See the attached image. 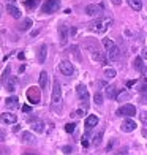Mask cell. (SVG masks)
<instances>
[{"mask_svg": "<svg viewBox=\"0 0 147 155\" xmlns=\"http://www.w3.org/2000/svg\"><path fill=\"white\" fill-rule=\"evenodd\" d=\"M133 68L135 70H142V59L141 57H135V60H133Z\"/></svg>", "mask_w": 147, "mask_h": 155, "instance_id": "26", "label": "cell"}, {"mask_svg": "<svg viewBox=\"0 0 147 155\" xmlns=\"http://www.w3.org/2000/svg\"><path fill=\"white\" fill-rule=\"evenodd\" d=\"M103 46H104V49H106V54H108V57L111 60H117L119 57H120V49L117 48V45L113 40L103 38Z\"/></svg>", "mask_w": 147, "mask_h": 155, "instance_id": "2", "label": "cell"}, {"mask_svg": "<svg viewBox=\"0 0 147 155\" xmlns=\"http://www.w3.org/2000/svg\"><path fill=\"white\" fill-rule=\"evenodd\" d=\"M111 24H113V19H109V18H104V19H96L95 22L90 24V30L95 32V33H104L109 27Z\"/></svg>", "mask_w": 147, "mask_h": 155, "instance_id": "3", "label": "cell"}, {"mask_svg": "<svg viewBox=\"0 0 147 155\" xmlns=\"http://www.w3.org/2000/svg\"><path fill=\"white\" fill-rule=\"evenodd\" d=\"M86 13L89 16H101L103 15V6L96 3H90L86 6Z\"/></svg>", "mask_w": 147, "mask_h": 155, "instance_id": "8", "label": "cell"}, {"mask_svg": "<svg viewBox=\"0 0 147 155\" xmlns=\"http://www.w3.org/2000/svg\"><path fill=\"white\" fill-rule=\"evenodd\" d=\"M136 122L135 120H131V119H127V120H123L122 122V131H125V133H131V131H135L136 130Z\"/></svg>", "mask_w": 147, "mask_h": 155, "instance_id": "11", "label": "cell"}, {"mask_svg": "<svg viewBox=\"0 0 147 155\" xmlns=\"http://www.w3.org/2000/svg\"><path fill=\"white\" fill-rule=\"evenodd\" d=\"M141 71H142V76H141V78H142V81H144V82H147V68H145V67H142Z\"/></svg>", "mask_w": 147, "mask_h": 155, "instance_id": "35", "label": "cell"}, {"mask_svg": "<svg viewBox=\"0 0 147 155\" xmlns=\"http://www.w3.org/2000/svg\"><path fill=\"white\" fill-rule=\"evenodd\" d=\"M59 70H60V73L64 74V76H71V74L74 73L73 63H71V62H68V60H62V62H60V65H59Z\"/></svg>", "mask_w": 147, "mask_h": 155, "instance_id": "7", "label": "cell"}, {"mask_svg": "<svg viewBox=\"0 0 147 155\" xmlns=\"http://www.w3.org/2000/svg\"><path fill=\"white\" fill-rule=\"evenodd\" d=\"M18 57H19L21 60H24V59H25V55H24L22 52H19V54H18Z\"/></svg>", "mask_w": 147, "mask_h": 155, "instance_id": "47", "label": "cell"}, {"mask_svg": "<svg viewBox=\"0 0 147 155\" xmlns=\"http://www.w3.org/2000/svg\"><path fill=\"white\" fill-rule=\"evenodd\" d=\"M93 101H95V104H101L103 103V95L100 92H96L95 97H93Z\"/></svg>", "mask_w": 147, "mask_h": 155, "instance_id": "32", "label": "cell"}, {"mask_svg": "<svg viewBox=\"0 0 147 155\" xmlns=\"http://www.w3.org/2000/svg\"><path fill=\"white\" fill-rule=\"evenodd\" d=\"M136 114V108L133 106V104L127 103V104H123V106H120L117 109V116H123V117H133Z\"/></svg>", "mask_w": 147, "mask_h": 155, "instance_id": "6", "label": "cell"}, {"mask_svg": "<svg viewBox=\"0 0 147 155\" xmlns=\"http://www.w3.org/2000/svg\"><path fill=\"white\" fill-rule=\"evenodd\" d=\"M116 155H128V152H127V149H123V150H119Z\"/></svg>", "mask_w": 147, "mask_h": 155, "instance_id": "43", "label": "cell"}, {"mask_svg": "<svg viewBox=\"0 0 147 155\" xmlns=\"http://www.w3.org/2000/svg\"><path fill=\"white\" fill-rule=\"evenodd\" d=\"M0 119H2V122H3V124H8V125L18 122V116H16V114H13V112H3Z\"/></svg>", "mask_w": 147, "mask_h": 155, "instance_id": "12", "label": "cell"}, {"mask_svg": "<svg viewBox=\"0 0 147 155\" xmlns=\"http://www.w3.org/2000/svg\"><path fill=\"white\" fill-rule=\"evenodd\" d=\"M113 3H114V5H120L122 0H113Z\"/></svg>", "mask_w": 147, "mask_h": 155, "instance_id": "48", "label": "cell"}, {"mask_svg": "<svg viewBox=\"0 0 147 155\" xmlns=\"http://www.w3.org/2000/svg\"><path fill=\"white\" fill-rule=\"evenodd\" d=\"M24 155H35V153H24Z\"/></svg>", "mask_w": 147, "mask_h": 155, "instance_id": "51", "label": "cell"}, {"mask_svg": "<svg viewBox=\"0 0 147 155\" xmlns=\"http://www.w3.org/2000/svg\"><path fill=\"white\" fill-rule=\"evenodd\" d=\"M40 87L41 89H46L47 87V73L46 71H41L40 73Z\"/></svg>", "mask_w": 147, "mask_h": 155, "instance_id": "23", "label": "cell"}, {"mask_svg": "<svg viewBox=\"0 0 147 155\" xmlns=\"http://www.w3.org/2000/svg\"><path fill=\"white\" fill-rule=\"evenodd\" d=\"M6 3H10V5H15V3H16V0H6Z\"/></svg>", "mask_w": 147, "mask_h": 155, "instance_id": "49", "label": "cell"}, {"mask_svg": "<svg viewBox=\"0 0 147 155\" xmlns=\"http://www.w3.org/2000/svg\"><path fill=\"white\" fill-rule=\"evenodd\" d=\"M74 116H78V117H82V116H84V109H78V111L74 112Z\"/></svg>", "mask_w": 147, "mask_h": 155, "instance_id": "41", "label": "cell"}, {"mask_svg": "<svg viewBox=\"0 0 147 155\" xmlns=\"http://www.w3.org/2000/svg\"><path fill=\"white\" fill-rule=\"evenodd\" d=\"M68 27L65 24H62L59 25V38H60V45L62 46H65L67 45V41H68Z\"/></svg>", "mask_w": 147, "mask_h": 155, "instance_id": "10", "label": "cell"}, {"mask_svg": "<svg viewBox=\"0 0 147 155\" xmlns=\"http://www.w3.org/2000/svg\"><path fill=\"white\" fill-rule=\"evenodd\" d=\"M116 98H117V100H120V101H122V100H128V98H130V94L123 90V92H120L119 95H116Z\"/></svg>", "mask_w": 147, "mask_h": 155, "instance_id": "30", "label": "cell"}, {"mask_svg": "<svg viewBox=\"0 0 147 155\" xmlns=\"http://www.w3.org/2000/svg\"><path fill=\"white\" fill-rule=\"evenodd\" d=\"M74 130H76V124L70 122V124H67V125H65V131H67V133H73Z\"/></svg>", "mask_w": 147, "mask_h": 155, "instance_id": "31", "label": "cell"}, {"mask_svg": "<svg viewBox=\"0 0 147 155\" xmlns=\"http://www.w3.org/2000/svg\"><path fill=\"white\" fill-rule=\"evenodd\" d=\"M138 90H139V92H142V94H144V92H147V82H144L142 86H139V89H138Z\"/></svg>", "mask_w": 147, "mask_h": 155, "instance_id": "38", "label": "cell"}, {"mask_svg": "<svg viewBox=\"0 0 147 155\" xmlns=\"http://www.w3.org/2000/svg\"><path fill=\"white\" fill-rule=\"evenodd\" d=\"M5 138H6L5 130H0V141H5Z\"/></svg>", "mask_w": 147, "mask_h": 155, "instance_id": "40", "label": "cell"}, {"mask_svg": "<svg viewBox=\"0 0 147 155\" xmlns=\"http://www.w3.org/2000/svg\"><path fill=\"white\" fill-rule=\"evenodd\" d=\"M21 138H22V141H24V143H27V144H35V138H33V135H32L30 131H22Z\"/></svg>", "mask_w": 147, "mask_h": 155, "instance_id": "20", "label": "cell"}, {"mask_svg": "<svg viewBox=\"0 0 147 155\" xmlns=\"http://www.w3.org/2000/svg\"><path fill=\"white\" fill-rule=\"evenodd\" d=\"M92 59H93L95 62H98V63H101V65H104V63H106V55H104L103 52H100V51L92 52Z\"/></svg>", "mask_w": 147, "mask_h": 155, "instance_id": "19", "label": "cell"}, {"mask_svg": "<svg viewBox=\"0 0 147 155\" xmlns=\"http://www.w3.org/2000/svg\"><path fill=\"white\" fill-rule=\"evenodd\" d=\"M38 33H40V29H37V30H33V32H32L30 35H32V38H33V37H37Z\"/></svg>", "mask_w": 147, "mask_h": 155, "instance_id": "44", "label": "cell"}, {"mask_svg": "<svg viewBox=\"0 0 147 155\" xmlns=\"http://www.w3.org/2000/svg\"><path fill=\"white\" fill-rule=\"evenodd\" d=\"M62 150H64L65 153H71L73 152V147L71 146H64V147H62Z\"/></svg>", "mask_w": 147, "mask_h": 155, "instance_id": "34", "label": "cell"}, {"mask_svg": "<svg viewBox=\"0 0 147 155\" xmlns=\"http://www.w3.org/2000/svg\"><path fill=\"white\" fill-rule=\"evenodd\" d=\"M106 97L116 98V87H114V86H108V87H106Z\"/></svg>", "mask_w": 147, "mask_h": 155, "instance_id": "27", "label": "cell"}, {"mask_svg": "<svg viewBox=\"0 0 147 155\" xmlns=\"http://www.w3.org/2000/svg\"><path fill=\"white\" fill-rule=\"evenodd\" d=\"M60 8V0H46L41 6V13H44V15H52Z\"/></svg>", "mask_w": 147, "mask_h": 155, "instance_id": "4", "label": "cell"}, {"mask_svg": "<svg viewBox=\"0 0 147 155\" xmlns=\"http://www.w3.org/2000/svg\"><path fill=\"white\" fill-rule=\"evenodd\" d=\"M117 71L114 68H104V76L108 78V79H113V78H116Z\"/></svg>", "mask_w": 147, "mask_h": 155, "instance_id": "25", "label": "cell"}, {"mask_svg": "<svg viewBox=\"0 0 147 155\" xmlns=\"http://www.w3.org/2000/svg\"><path fill=\"white\" fill-rule=\"evenodd\" d=\"M51 103H52V109H55V111L60 112V109H62V86H60L59 79H54Z\"/></svg>", "mask_w": 147, "mask_h": 155, "instance_id": "1", "label": "cell"}, {"mask_svg": "<svg viewBox=\"0 0 147 155\" xmlns=\"http://www.w3.org/2000/svg\"><path fill=\"white\" fill-rule=\"evenodd\" d=\"M6 11H8V15L11 18H15V19H19L21 18V11L16 5H10V3H6Z\"/></svg>", "mask_w": 147, "mask_h": 155, "instance_id": "16", "label": "cell"}, {"mask_svg": "<svg viewBox=\"0 0 147 155\" xmlns=\"http://www.w3.org/2000/svg\"><path fill=\"white\" fill-rule=\"evenodd\" d=\"M141 55H142V59H147V48H144L141 51Z\"/></svg>", "mask_w": 147, "mask_h": 155, "instance_id": "42", "label": "cell"}, {"mask_svg": "<svg viewBox=\"0 0 147 155\" xmlns=\"http://www.w3.org/2000/svg\"><path fill=\"white\" fill-rule=\"evenodd\" d=\"M139 119H141V122L147 127V112L144 111V112H141V114H139Z\"/></svg>", "mask_w": 147, "mask_h": 155, "instance_id": "33", "label": "cell"}, {"mask_svg": "<svg viewBox=\"0 0 147 155\" xmlns=\"http://www.w3.org/2000/svg\"><path fill=\"white\" fill-rule=\"evenodd\" d=\"M135 84H136V79H135V81H128V82H127V86L131 87V86H135Z\"/></svg>", "mask_w": 147, "mask_h": 155, "instance_id": "45", "label": "cell"}, {"mask_svg": "<svg viewBox=\"0 0 147 155\" xmlns=\"http://www.w3.org/2000/svg\"><path fill=\"white\" fill-rule=\"evenodd\" d=\"M142 136H144V138H147V128H144V130H142Z\"/></svg>", "mask_w": 147, "mask_h": 155, "instance_id": "50", "label": "cell"}, {"mask_svg": "<svg viewBox=\"0 0 147 155\" xmlns=\"http://www.w3.org/2000/svg\"><path fill=\"white\" fill-rule=\"evenodd\" d=\"M16 86H18V78L16 76H10L8 79H6V82H5V87H6L8 92H15Z\"/></svg>", "mask_w": 147, "mask_h": 155, "instance_id": "13", "label": "cell"}, {"mask_svg": "<svg viewBox=\"0 0 147 155\" xmlns=\"http://www.w3.org/2000/svg\"><path fill=\"white\" fill-rule=\"evenodd\" d=\"M81 144H82L84 147H89V139H87V136H82V139H81Z\"/></svg>", "mask_w": 147, "mask_h": 155, "instance_id": "36", "label": "cell"}, {"mask_svg": "<svg viewBox=\"0 0 147 155\" xmlns=\"http://www.w3.org/2000/svg\"><path fill=\"white\" fill-rule=\"evenodd\" d=\"M30 27H32V19L27 18V19H24L22 22L19 24V30H29Z\"/></svg>", "mask_w": 147, "mask_h": 155, "instance_id": "24", "label": "cell"}, {"mask_svg": "<svg viewBox=\"0 0 147 155\" xmlns=\"http://www.w3.org/2000/svg\"><path fill=\"white\" fill-rule=\"evenodd\" d=\"M139 101H141L142 104H147V92H144V95H141V98H139Z\"/></svg>", "mask_w": 147, "mask_h": 155, "instance_id": "37", "label": "cell"}, {"mask_svg": "<svg viewBox=\"0 0 147 155\" xmlns=\"http://www.w3.org/2000/svg\"><path fill=\"white\" fill-rule=\"evenodd\" d=\"M103 133H104V131L101 130L100 133H98V135L93 136V144H95V146H100V144H101V141H103Z\"/></svg>", "mask_w": 147, "mask_h": 155, "instance_id": "28", "label": "cell"}, {"mask_svg": "<svg viewBox=\"0 0 147 155\" xmlns=\"http://www.w3.org/2000/svg\"><path fill=\"white\" fill-rule=\"evenodd\" d=\"M22 111H24V112H30V111H32V106H30V104H24Z\"/></svg>", "mask_w": 147, "mask_h": 155, "instance_id": "39", "label": "cell"}, {"mask_svg": "<svg viewBox=\"0 0 147 155\" xmlns=\"http://www.w3.org/2000/svg\"><path fill=\"white\" fill-rule=\"evenodd\" d=\"M10 71H11V68H10V65H8V67L5 68L3 74L0 76V78H2V84H5V82H6V79H8V78H10Z\"/></svg>", "mask_w": 147, "mask_h": 155, "instance_id": "29", "label": "cell"}, {"mask_svg": "<svg viewBox=\"0 0 147 155\" xmlns=\"http://www.w3.org/2000/svg\"><path fill=\"white\" fill-rule=\"evenodd\" d=\"M96 125H98V117L93 116V114H90V116L86 119V128H87V130H92L93 127H96Z\"/></svg>", "mask_w": 147, "mask_h": 155, "instance_id": "18", "label": "cell"}, {"mask_svg": "<svg viewBox=\"0 0 147 155\" xmlns=\"http://www.w3.org/2000/svg\"><path fill=\"white\" fill-rule=\"evenodd\" d=\"M40 2H41V0H25L24 6H25L27 10H35V8L40 5Z\"/></svg>", "mask_w": 147, "mask_h": 155, "instance_id": "21", "label": "cell"}, {"mask_svg": "<svg viewBox=\"0 0 147 155\" xmlns=\"http://www.w3.org/2000/svg\"><path fill=\"white\" fill-rule=\"evenodd\" d=\"M76 92H78V97H79L81 101H84V103L89 101V90L84 84H79V86L76 87Z\"/></svg>", "mask_w": 147, "mask_h": 155, "instance_id": "9", "label": "cell"}, {"mask_svg": "<svg viewBox=\"0 0 147 155\" xmlns=\"http://www.w3.org/2000/svg\"><path fill=\"white\" fill-rule=\"evenodd\" d=\"M5 104H6V108H8V109H16V108L19 106V98L15 97V95L8 97V98L5 100Z\"/></svg>", "mask_w": 147, "mask_h": 155, "instance_id": "17", "label": "cell"}, {"mask_svg": "<svg viewBox=\"0 0 147 155\" xmlns=\"http://www.w3.org/2000/svg\"><path fill=\"white\" fill-rule=\"evenodd\" d=\"M25 95H27V100L30 101V104H38L40 100H41V92H40V89L35 87V86L27 89V94Z\"/></svg>", "mask_w": 147, "mask_h": 155, "instance_id": "5", "label": "cell"}, {"mask_svg": "<svg viewBox=\"0 0 147 155\" xmlns=\"http://www.w3.org/2000/svg\"><path fill=\"white\" fill-rule=\"evenodd\" d=\"M32 125V130L33 131H37V133H44V122L43 120H40V119L37 117L33 122H30Z\"/></svg>", "mask_w": 147, "mask_h": 155, "instance_id": "14", "label": "cell"}, {"mask_svg": "<svg viewBox=\"0 0 147 155\" xmlns=\"http://www.w3.org/2000/svg\"><path fill=\"white\" fill-rule=\"evenodd\" d=\"M21 130V125H16V127H13V131H15V133H18Z\"/></svg>", "mask_w": 147, "mask_h": 155, "instance_id": "46", "label": "cell"}, {"mask_svg": "<svg viewBox=\"0 0 147 155\" xmlns=\"http://www.w3.org/2000/svg\"><path fill=\"white\" fill-rule=\"evenodd\" d=\"M128 5L135 11H141V8H142V2H141V0H128Z\"/></svg>", "mask_w": 147, "mask_h": 155, "instance_id": "22", "label": "cell"}, {"mask_svg": "<svg viewBox=\"0 0 147 155\" xmlns=\"http://www.w3.org/2000/svg\"><path fill=\"white\" fill-rule=\"evenodd\" d=\"M46 57H47V46H46V45H41L40 49H38L37 59H38L40 63H44V62H46Z\"/></svg>", "mask_w": 147, "mask_h": 155, "instance_id": "15", "label": "cell"}]
</instances>
